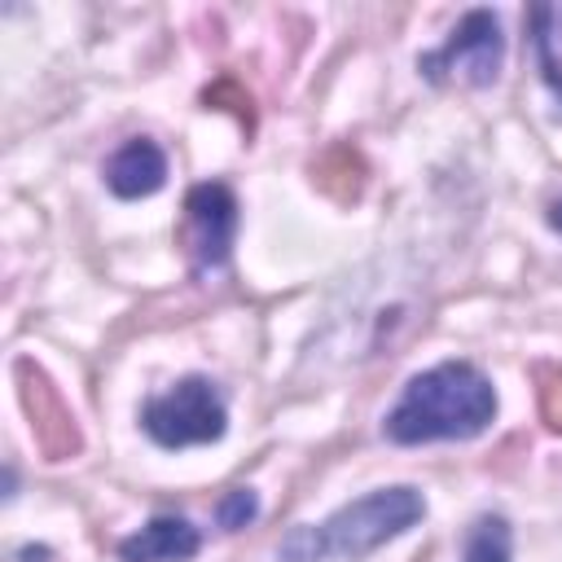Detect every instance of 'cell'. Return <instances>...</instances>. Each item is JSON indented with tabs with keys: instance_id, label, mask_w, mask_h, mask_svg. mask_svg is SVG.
I'll return each mask as SVG.
<instances>
[{
	"instance_id": "obj_1",
	"label": "cell",
	"mask_w": 562,
	"mask_h": 562,
	"mask_svg": "<svg viewBox=\"0 0 562 562\" xmlns=\"http://www.w3.org/2000/svg\"><path fill=\"white\" fill-rule=\"evenodd\" d=\"M496 417V391L483 369L470 360H443L417 378H408L404 395L386 413L382 430L395 443H430V439H474Z\"/></svg>"
},
{
	"instance_id": "obj_2",
	"label": "cell",
	"mask_w": 562,
	"mask_h": 562,
	"mask_svg": "<svg viewBox=\"0 0 562 562\" xmlns=\"http://www.w3.org/2000/svg\"><path fill=\"white\" fill-rule=\"evenodd\" d=\"M426 514V501L417 487L395 483V487H378L360 501H347L342 509H334L325 522H303L294 527L281 544H277V562H360L373 549H382L386 540L404 536L408 527H417Z\"/></svg>"
},
{
	"instance_id": "obj_3",
	"label": "cell",
	"mask_w": 562,
	"mask_h": 562,
	"mask_svg": "<svg viewBox=\"0 0 562 562\" xmlns=\"http://www.w3.org/2000/svg\"><path fill=\"white\" fill-rule=\"evenodd\" d=\"M140 426L158 448H193L215 443L228 430V413L211 378H184L140 408Z\"/></svg>"
},
{
	"instance_id": "obj_4",
	"label": "cell",
	"mask_w": 562,
	"mask_h": 562,
	"mask_svg": "<svg viewBox=\"0 0 562 562\" xmlns=\"http://www.w3.org/2000/svg\"><path fill=\"white\" fill-rule=\"evenodd\" d=\"M505 61V35L492 9H470L457 31L448 35L443 48L426 53L417 61V70L430 83H465V88H487L501 75Z\"/></svg>"
},
{
	"instance_id": "obj_5",
	"label": "cell",
	"mask_w": 562,
	"mask_h": 562,
	"mask_svg": "<svg viewBox=\"0 0 562 562\" xmlns=\"http://www.w3.org/2000/svg\"><path fill=\"white\" fill-rule=\"evenodd\" d=\"M237 237V193L224 180H202L184 198V246L193 272H211L228 263Z\"/></svg>"
},
{
	"instance_id": "obj_6",
	"label": "cell",
	"mask_w": 562,
	"mask_h": 562,
	"mask_svg": "<svg viewBox=\"0 0 562 562\" xmlns=\"http://www.w3.org/2000/svg\"><path fill=\"white\" fill-rule=\"evenodd\" d=\"M18 382H22V404L31 413V430L40 439V448L53 461H66L79 448V430H75V417L61 408V395L53 391V382L31 360L18 364Z\"/></svg>"
},
{
	"instance_id": "obj_7",
	"label": "cell",
	"mask_w": 562,
	"mask_h": 562,
	"mask_svg": "<svg viewBox=\"0 0 562 562\" xmlns=\"http://www.w3.org/2000/svg\"><path fill=\"white\" fill-rule=\"evenodd\" d=\"M202 549V531L189 518L158 514L119 544V562H189Z\"/></svg>"
},
{
	"instance_id": "obj_8",
	"label": "cell",
	"mask_w": 562,
	"mask_h": 562,
	"mask_svg": "<svg viewBox=\"0 0 562 562\" xmlns=\"http://www.w3.org/2000/svg\"><path fill=\"white\" fill-rule=\"evenodd\" d=\"M105 184L114 198H149L167 184V154L149 140L136 136L123 149H114V158L105 162Z\"/></svg>"
},
{
	"instance_id": "obj_9",
	"label": "cell",
	"mask_w": 562,
	"mask_h": 562,
	"mask_svg": "<svg viewBox=\"0 0 562 562\" xmlns=\"http://www.w3.org/2000/svg\"><path fill=\"white\" fill-rule=\"evenodd\" d=\"M509 553H514V531L501 514H479L465 527L461 562H509Z\"/></svg>"
},
{
	"instance_id": "obj_10",
	"label": "cell",
	"mask_w": 562,
	"mask_h": 562,
	"mask_svg": "<svg viewBox=\"0 0 562 562\" xmlns=\"http://www.w3.org/2000/svg\"><path fill=\"white\" fill-rule=\"evenodd\" d=\"M255 514H259V501H255L250 487H233V492L215 505V522H220L224 531H237V527L255 522Z\"/></svg>"
},
{
	"instance_id": "obj_11",
	"label": "cell",
	"mask_w": 562,
	"mask_h": 562,
	"mask_svg": "<svg viewBox=\"0 0 562 562\" xmlns=\"http://www.w3.org/2000/svg\"><path fill=\"white\" fill-rule=\"evenodd\" d=\"M540 413L553 430H562V369H540Z\"/></svg>"
},
{
	"instance_id": "obj_12",
	"label": "cell",
	"mask_w": 562,
	"mask_h": 562,
	"mask_svg": "<svg viewBox=\"0 0 562 562\" xmlns=\"http://www.w3.org/2000/svg\"><path fill=\"white\" fill-rule=\"evenodd\" d=\"M549 224L562 233V198H553V202H549Z\"/></svg>"
}]
</instances>
